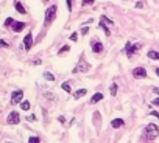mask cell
<instances>
[{
  "instance_id": "6da1fadb",
  "label": "cell",
  "mask_w": 159,
  "mask_h": 143,
  "mask_svg": "<svg viewBox=\"0 0 159 143\" xmlns=\"http://www.w3.org/2000/svg\"><path fill=\"white\" fill-rule=\"evenodd\" d=\"M56 13H58V6L56 5H52V6L47 8V11H45V20H44L45 26H48L56 19Z\"/></svg>"
},
{
  "instance_id": "7a4b0ae2",
  "label": "cell",
  "mask_w": 159,
  "mask_h": 143,
  "mask_svg": "<svg viewBox=\"0 0 159 143\" xmlns=\"http://www.w3.org/2000/svg\"><path fill=\"white\" fill-rule=\"evenodd\" d=\"M140 48H142V44H131V42H127V44H125V53H127V56L130 59L134 56V53H137Z\"/></svg>"
},
{
  "instance_id": "3957f363",
  "label": "cell",
  "mask_w": 159,
  "mask_h": 143,
  "mask_svg": "<svg viewBox=\"0 0 159 143\" xmlns=\"http://www.w3.org/2000/svg\"><path fill=\"white\" fill-rule=\"evenodd\" d=\"M6 123L8 125H19L21 123V115H19L17 111H11L8 115V118H6Z\"/></svg>"
},
{
  "instance_id": "277c9868",
  "label": "cell",
  "mask_w": 159,
  "mask_h": 143,
  "mask_svg": "<svg viewBox=\"0 0 159 143\" xmlns=\"http://www.w3.org/2000/svg\"><path fill=\"white\" fill-rule=\"evenodd\" d=\"M89 69H91V65H89L87 62H86L84 59H83V56H81V58H80L78 65H75V69H74L72 72H74V73H78V72H87Z\"/></svg>"
},
{
  "instance_id": "5b68a950",
  "label": "cell",
  "mask_w": 159,
  "mask_h": 143,
  "mask_svg": "<svg viewBox=\"0 0 159 143\" xmlns=\"http://www.w3.org/2000/svg\"><path fill=\"white\" fill-rule=\"evenodd\" d=\"M22 98H24V90L19 89V90H14L11 94V104L16 106L17 103H22Z\"/></svg>"
},
{
  "instance_id": "8992f818",
  "label": "cell",
  "mask_w": 159,
  "mask_h": 143,
  "mask_svg": "<svg viewBox=\"0 0 159 143\" xmlns=\"http://www.w3.org/2000/svg\"><path fill=\"white\" fill-rule=\"evenodd\" d=\"M91 48H92V51L95 53V55H100V53H103V44H101V41H97V39H94V41L91 42Z\"/></svg>"
},
{
  "instance_id": "52a82bcc",
  "label": "cell",
  "mask_w": 159,
  "mask_h": 143,
  "mask_svg": "<svg viewBox=\"0 0 159 143\" xmlns=\"http://www.w3.org/2000/svg\"><path fill=\"white\" fill-rule=\"evenodd\" d=\"M145 131L150 134V138H156L159 135V128H158V125H154V123H150V125L145 128Z\"/></svg>"
},
{
  "instance_id": "ba28073f",
  "label": "cell",
  "mask_w": 159,
  "mask_h": 143,
  "mask_svg": "<svg viewBox=\"0 0 159 143\" xmlns=\"http://www.w3.org/2000/svg\"><path fill=\"white\" fill-rule=\"evenodd\" d=\"M132 76H134L136 79H144V78L148 76V73L144 67H136L134 70H132Z\"/></svg>"
},
{
  "instance_id": "9c48e42d",
  "label": "cell",
  "mask_w": 159,
  "mask_h": 143,
  "mask_svg": "<svg viewBox=\"0 0 159 143\" xmlns=\"http://www.w3.org/2000/svg\"><path fill=\"white\" fill-rule=\"evenodd\" d=\"M31 47H33V34H31V31H30V33H27L25 38H24V48L27 51H30Z\"/></svg>"
},
{
  "instance_id": "30bf717a",
  "label": "cell",
  "mask_w": 159,
  "mask_h": 143,
  "mask_svg": "<svg viewBox=\"0 0 159 143\" xmlns=\"http://www.w3.org/2000/svg\"><path fill=\"white\" fill-rule=\"evenodd\" d=\"M25 26H27V24H25V22H17V20H16L14 24H13L11 30H13V31H14V33H21L22 30L25 28Z\"/></svg>"
},
{
  "instance_id": "8fae6325",
  "label": "cell",
  "mask_w": 159,
  "mask_h": 143,
  "mask_svg": "<svg viewBox=\"0 0 159 143\" xmlns=\"http://www.w3.org/2000/svg\"><path fill=\"white\" fill-rule=\"evenodd\" d=\"M123 125H125L123 118H114V120H111V128L112 129H119V128H122Z\"/></svg>"
},
{
  "instance_id": "7c38bea8",
  "label": "cell",
  "mask_w": 159,
  "mask_h": 143,
  "mask_svg": "<svg viewBox=\"0 0 159 143\" xmlns=\"http://www.w3.org/2000/svg\"><path fill=\"white\" fill-rule=\"evenodd\" d=\"M103 98H105V95L101 94V92H97V94L92 95V98H91V101H89V103H91V104H97V103L101 101Z\"/></svg>"
},
{
  "instance_id": "4fadbf2b",
  "label": "cell",
  "mask_w": 159,
  "mask_h": 143,
  "mask_svg": "<svg viewBox=\"0 0 159 143\" xmlns=\"http://www.w3.org/2000/svg\"><path fill=\"white\" fill-rule=\"evenodd\" d=\"M84 95H87V90H86V89H78L77 92H74V98H75V100L83 98Z\"/></svg>"
},
{
  "instance_id": "5bb4252c",
  "label": "cell",
  "mask_w": 159,
  "mask_h": 143,
  "mask_svg": "<svg viewBox=\"0 0 159 143\" xmlns=\"http://www.w3.org/2000/svg\"><path fill=\"white\" fill-rule=\"evenodd\" d=\"M147 56L150 59H153V61H159V51H156V50H150L147 53Z\"/></svg>"
},
{
  "instance_id": "9a60e30c",
  "label": "cell",
  "mask_w": 159,
  "mask_h": 143,
  "mask_svg": "<svg viewBox=\"0 0 159 143\" xmlns=\"http://www.w3.org/2000/svg\"><path fill=\"white\" fill-rule=\"evenodd\" d=\"M14 8H16V11L21 13V14H27V9L24 8V5H22L21 2H16L14 3Z\"/></svg>"
},
{
  "instance_id": "2e32d148",
  "label": "cell",
  "mask_w": 159,
  "mask_h": 143,
  "mask_svg": "<svg viewBox=\"0 0 159 143\" xmlns=\"http://www.w3.org/2000/svg\"><path fill=\"white\" fill-rule=\"evenodd\" d=\"M98 26H100V28L105 31V34H106V36H109V34H111V30L108 28V25H106L105 22H101V20H100V24H98Z\"/></svg>"
},
{
  "instance_id": "e0dca14e",
  "label": "cell",
  "mask_w": 159,
  "mask_h": 143,
  "mask_svg": "<svg viewBox=\"0 0 159 143\" xmlns=\"http://www.w3.org/2000/svg\"><path fill=\"white\" fill-rule=\"evenodd\" d=\"M30 107H31V104H30V101H27V100L21 103V109H22V111H30Z\"/></svg>"
},
{
  "instance_id": "ac0fdd59",
  "label": "cell",
  "mask_w": 159,
  "mask_h": 143,
  "mask_svg": "<svg viewBox=\"0 0 159 143\" xmlns=\"http://www.w3.org/2000/svg\"><path fill=\"white\" fill-rule=\"evenodd\" d=\"M61 89L64 92H67V94H72V89H70V84H69V82H62V84H61Z\"/></svg>"
},
{
  "instance_id": "d6986e66",
  "label": "cell",
  "mask_w": 159,
  "mask_h": 143,
  "mask_svg": "<svg viewBox=\"0 0 159 143\" xmlns=\"http://www.w3.org/2000/svg\"><path fill=\"white\" fill-rule=\"evenodd\" d=\"M109 92H111L112 96L117 95V84H115V82H112V84H111V87H109Z\"/></svg>"
},
{
  "instance_id": "ffe728a7",
  "label": "cell",
  "mask_w": 159,
  "mask_h": 143,
  "mask_svg": "<svg viewBox=\"0 0 159 143\" xmlns=\"http://www.w3.org/2000/svg\"><path fill=\"white\" fill-rule=\"evenodd\" d=\"M100 20H101V22H105L106 25H114V22H112L111 19H108L106 16H101V17H100Z\"/></svg>"
},
{
  "instance_id": "44dd1931",
  "label": "cell",
  "mask_w": 159,
  "mask_h": 143,
  "mask_svg": "<svg viewBox=\"0 0 159 143\" xmlns=\"http://www.w3.org/2000/svg\"><path fill=\"white\" fill-rule=\"evenodd\" d=\"M14 19H13V17H8V19H6V20H5V28H8V26H13V24H14Z\"/></svg>"
},
{
  "instance_id": "7402d4cb",
  "label": "cell",
  "mask_w": 159,
  "mask_h": 143,
  "mask_svg": "<svg viewBox=\"0 0 159 143\" xmlns=\"http://www.w3.org/2000/svg\"><path fill=\"white\" fill-rule=\"evenodd\" d=\"M28 143H41V138L36 137V135H31V137L28 138Z\"/></svg>"
},
{
  "instance_id": "603a6c76",
  "label": "cell",
  "mask_w": 159,
  "mask_h": 143,
  "mask_svg": "<svg viewBox=\"0 0 159 143\" xmlns=\"http://www.w3.org/2000/svg\"><path fill=\"white\" fill-rule=\"evenodd\" d=\"M69 50H70V45H64V47H62V48H61V50H59V51H58V55L61 56V55H64V53H67Z\"/></svg>"
},
{
  "instance_id": "cb8c5ba5",
  "label": "cell",
  "mask_w": 159,
  "mask_h": 143,
  "mask_svg": "<svg viewBox=\"0 0 159 143\" xmlns=\"http://www.w3.org/2000/svg\"><path fill=\"white\" fill-rule=\"evenodd\" d=\"M44 78L48 79V81H55V76H53L50 72H44Z\"/></svg>"
},
{
  "instance_id": "d4e9b609",
  "label": "cell",
  "mask_w": 159,
  "mask_h": 143,
  "mask_svg": "<svg viewBox=\"0 0 159 143\" xmlns=\"http://www.w3.org/2000/svg\"><path fill=\"white\" fill-rule=\"evenodd\" d=\"M69 39H70V41H74V42H77L78 41V33H72V34L69 36Z\"/></svg>"
},
{
  "instance_id": "484cf974",
  "label": "cell",
  "mask_w": 159,
  "mask_h": 143,
  "mask_svg": "<svg viewBox=\"0 0 159 143\" xmlns=\"http://www.w3.org/2000/svg\"><path fill=\"white\" fill-rule=\"evenodd\" d=\"M0 47H2V48H8L9 44L6 41H3V39H0Z\"/></svg>"
},
{
  "instance_id": "4316f807",
  "label": "cell",
  "mask_w": 159,
  "mask_h": 143,
  "mask_svg": "<svg viewBox=\"0 0 159 143\" xmlns=\"http://www.w3.org/2000/svg\"><path fill=\"white\" fill-rule=\"evenodd\" d=\"M148 115H150V117H154V118H159V112L158 111H150Z\"/></svg>"
},
{
  "instance_id": "83f0119b",
  "label": "cell",
  "mask_w": 159,
  "mask_h": 143,
  "mask_svg": "<svg viewBox=\"0 0 159 143\" xmlns=\"http://www.w3.org/2000/svg\"><path fill=\"white\" fill-rule=\"evenodd\" d=\"M94 2H95V0H83L81 5H83V6H86V5H92Z\"/></svg>"
},
{
  "instance_id": "f1b7e54d",
  "label": "cell",
  "mask_w": 159,
  "mask_h": 143,
  "mask_svg": "<svg viewBox=\"0 0 159 143\" xmlns=\"http://www.w3.org/2000/svg\"><path fill=\"white\" fill-rule=\"evenodd\" d=\"M87 33H89V28H87V26H83V28H81V34L86 36Z\"/></svg>"
},
{
  "instance_id": "f546056e",
  "label": "cell",
  "mask_w": 159,
  "mask_h": 143,
  "mask_svg": "<svg viewBox=\"0 0 159 143\" xmlns=\"http://www.w3.org/2000/svg\"><path fill=\"white\" fill-rule=\"evenodd\" d=\"M151 104H153V106H158V107H159V96H158V98H154L153 101H151Z\"/></svg>"
},
{
  "instance_id": "4dcf8cb0",
  "label": "cell",
  "mask_w": 159,
  "mask_h": 143,
  "mask_svg": "<svg viewBox=\"0 0 159 143\" xmlns=\"http://www.w3.org/2000/svg\"><path fill=\"white\" fill-rule=\"evenodd\" d=\"M66 3H67V9L72 11V0H66Z\"/></svg>"
},
{
  "instance_id": "1f68e13d",
  "label": "cell",
  "mask_w": 159,
  "mask_h": 143,
  "mask_svg": "<svg viewBox=\"0 0 159 143\" xmlns=\"http://www.w3.org/2000/svg\"><path fill=\"white\" fill-rule=\"evenodd\" d=\"M58 121L61 123V125H64V123H66V118H64V115H61V117H58Z\"/></svg>"
},
{
  "instance_id": "d6a6232c",
  "label": "cell",
  "mask_w": 159,
  "mask_h": 143,
  "mask_svg": "<svg viewBox=\"0 0 159 143\" xmlns=\"http://www.w3.org/2000/svg\"><path fill=\"white\" fill-rule=\"evenodd\" d=\"M27 120H28V121H34V120H36V115H28Z\"/></svg>"
},
{
  "instance_id": "836d02e7",
  "label": "cell",
  "mask_w": 159,
  "mask_h": 143,
  "mask_svg": "<svg viewBox=\"0 0 159 143\" xmlns=\"http://www.w3.org/2000/svg\"><path fill=\"white\" fill-rule=\"evenodd\" d=\"M136 8H139V9L144 8V3H142V2H137V3H136Z\"/></svg>"
},
{
  "instance_id": "e575fe53",
  "label": "cell",
  "mask_w": 159,
  "mask_h": 143,
  "mask_svg": "<svg viewBox=\"0 0 159 143\" xmlns=\"http://www.w3.org/2000/svg\"><path fill=\"white\" fill-rule=\"evenodd\" d=\"M33 64H34V65H39V64H41V59H36V61H33Z\"/></svg>"
},
{
  "instance_id": "d590c367",
  "label": "cell",
  "mask_w": 159,
  "mask_h": 143,
  "mask_svg": "<svg viewBox=\"0 0 159 143\" xmlns=\"http://www.w3.org/2000/svg\"><path fill=\"white\" fill-rule=\"evenodd\" d=\"M153 92H154L156 95H159V89H158V87H153Z\"/></svg>"
},
{
  "instance_id": "8d00e7d4",
  "label": "cell",
  "mask_w": 159,
  "mask_h": 143,
  "mask_svg": "<svg viewBox=\"0 0 159 143\" xmlns=\"http://www.w3.org/2000/svg\"><path fill=\"white\" fill-rule=\"evenodd\" d=\"M154 73H156V76L159 78V67H156V69H154Z\"/></svg>"
}]
</instances>
